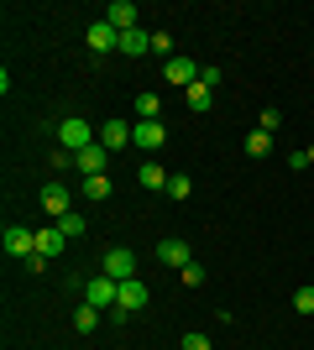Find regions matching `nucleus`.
Instances as JSON below:
<instances>
[{
	"label": "nucleus",
	"mask_w": 314,
	"mask_h": 350,
	"mask_svg": "<svg viewBox=\"0 0 314 350\" xmlns=\"http://www.w3.org/2000/svg\"><path fill=\"white\" fill-rule=\"evenodd\" d=\"M53 142H58L63 152H74V157H79V152H84V146H94L100 136H94V126H90L84 116H68V120H58V131H53Z\"/></svg>",
	"instance_id": "obj_1"
},
{
	"label": "nucleus",
	"mask_w": 314,
	"mask_h": 350,
	"mask_svg": "<svg viewBox=\"0 0 314 350\" xmlns=\"http://www.w3.org/2000/svg\"><path fill=\"white\" fill-rule=\"evenodd\" d=\"M0 241H5V256H16L21 267L37 256V230H27V225H5V235H0Z\"/></svg>",
	"instance_id": "obj_2"
},
{
	"label": "nucleus",
	"mask_w": 314,
	"mask_h": 350,
	"mask_svg": "<svg viewBox=\"0 0 314 350\" xmlns=\"http://www.w3.org/2000/svg\"><path fill=\"white\" fill-rule=\"evenodd\" d=\"M84 304H90V308H116L120 304V282L105 278V272H94V278L84 282Z\"/></svg>",
	"instance_id": "obj_3"
},
{
	"label": "nucleus",
	"mask_w": 314,
	"mask_h": 350,
	"mask_svg": "<svg viewBox=\"0 0 314 350\" xmlns=\"http://www.w3.org/2000/svg\"><path fill=\"white\" fill-rule=\"evenodd\" d=\"M105 278H116V282H131L136 278V251L131 246H110L105 251V262H100Z\"/></svg>",
	"instance_id": "obj_4"
},
{
	"label": "nucleus",
	"mask_w": 314,
	"mask_h": 350,
	"mask_svg": "<svg viewBox=\"0 0 314 350\" xmlns=\"http://www.w3.org/2000/svg\"><path fill=\"white\" fill-rule=\"evenodd\" d=\"M84 42H90L94 58H110V53H120V31L110 27V21H94V27L84 31Z\"/></svg>",
	"instance_id": "obj_5"
},
{
	"label": "nucleus",
	"mask_w": 314,
	"mask_h": 350,
	"mask_svg": "<svg viewBox=\"0 0 314 350\" xmlns=\"http://www.w3.org/2000/svg\"><path fill=\"white\" fill-rule=\"evenodd\" d=\"M157 262H168V267H189L194 262V251H189V241H179V235H168V241H157Z\"/></svg>",
	"instance_id": "obj_6"
},
{
	"label": "nucleus",
	"mask_w": 314,
	"mask_h": 350,
	"mask_svg": "<svg viewBox=\"0 0 314 350\" xmlns=\"http://www.w3.org/2000/svg\"><path fill=\"white\" fill-rule=\"evenodd\" d=\"M131 142L142 146V152H157V146L168 142V131H163V120H136V126H131Z\"/></svg>",
	"instance_id": "obj_7"
},
{
	"label": "nucleus",
	"mask_w": 314,
	"mask_h": 350,
	"mask_svg": "<svg viewBox=\"0 0 314 350\" xmlns=\"http://www.w3.org/2000/svg\"><path fill=\"white\" fill-rule=\"evenodd\" d=\"M74 167H79V173H84V178H100L105 167H110V152H105V146L94 142V146H84V152H79V157H74Z\"/></svg>",
	"instance_id": "obj_8"
},
{
	"label": "nucleus",
	"mask_w": 314,
	"mask_h": 350,
	"mask_svg": "<svg viewBox=\"0 0 314 350\" xmlns=\"http://www.w3.org/2000/svg\"><path fill=\"white\" fill-rule=\"evenodd\" d=\"M42 209H47L53 219H63L68 209H74V193L63 189V183H42Z\"/></svg>",
	"instance_id": "obj_9"
},
{
	"label": "nucleus",
	"mask_w": 314,
	"mask_h": 350,
	"mask_svg": "<svg viewBox=\"0 0 314 350\" xmlns=\"http://www.w3.org/2000/svg\"><path fill=\"white\" fill-rule=\"evenodd\" d=\"M163 73H168V84H179V89L199 84V63H194V58H168Z\"/></svg>",
	"instance_id": "obj_10"
},
{
	"label": "nucleus",
	"mask_w": 314,
	"mask_h": 350,
	"mask_svg": "<svg viewBox=\"0 0 314 350\" xmlns=\"http://www.w3.org/2000/svg\"><path fill=\"white\" fill-rule=\"evenodd\" d=\"M63 246H68V235L58 230V225H47V230H37V256H47V262H58Z\"/></svg>",
	"instance_id": "obj_11"
},
{
	"label": "nucleus",
	"mask_w": 314,
	"mask_h": 350,
	"mask_svg": "<svg viewBox=\"0 0 314 350\" xmlns=\"http://www.w3.org/2000/svg\"><path fill=\"white\" fill-rule=\"evenodd\" d=\"M105 21L116 31H136V5L131 0H110V5H105Z\"/></svg>",
	"instance_id": "obj_12"
},
{
	"label": "nucleus",
	"mask_w": 314,
	"mask_h": 350,
	"mask_svg": "<svg viewBox=\"0 0 314 350\" xmlns=\"http://www.w3.org/2000/svg\"><path fill=\"white\" fill-rule=\"evenodd\" d=\"M100 146H105V152L131 146V126H126V120H105V126H100Z\"/></svg>",
	"instance_id": "obj_13"
},
{
	"label": "nucleus",
	"mask_w": 314,
	"mask_h": 350,
	"mask_svg": "<svg viewBox=\"0 0 314 350\" xmlns=\"http://www.w3.org/2000/svg\"><path fill=\"white\" fill-rule=\"evenodd\" d=\"M116 308H126V314H131V308H147V282H142V278L120 282V304Z\"/></svg>",
	"instance_id": "obj_14"
},
{
	"label": "nucleus",
	"mask_w": 314,
	"mask_h": 350,
	"mask_svg": "<svg viewBox=\"0 0 314 350\" xmlns=\"http://www.w3.org/2000/svg\"><path fill=\"white\" fill-rule=\"evenodd\" d=\"M120 53H126V58H142V53H152V31H120Z\"/></svg>",
	"instance_id": "obj_15"
},
{
	"label": "nucleus",
	"mask_w": 314,
	"mask_h": 350,
	"mask_svg": "<svg viewBox=\"0 0 314 350\" xmlns=\"http://www.w3.org/2000/svg\"><path fill=\"white\" fill-rule=\"evenodd\" d=\"M168 178H173V173H163L157 162H142V167H136V183H142V189H163L168 193Z\"/></svg>",
	"instance_id": "obj_16"
},
{
	"label": "nucleus",
	"mask_w": 314,
	"mask_h": 350,
	"mask_svg": "<svg viewBox=\"0 0 314 350\" xmlns=\"http://www.w3.org/2000/svg\"><path fill=\"white\" fill-rule=\"evenodd\" d=\"M183 105H189V110H199V116H205L209 105H215V89H209V84H189V89H183Z\"/></svg>",
	"instance_id": "obj_17"
},
{
	"label": "nucleus",
	"mask_w": 314,
	"mask_h": 350,
	"mask_svg": "<svg viewBox=\"0 0 314 350\" xmlns=\"http://www.w3.org/2000/svg\"><path fill=\"white\" fill-rule=\"evenodd\" d=\"M53 225H58V230H63V235H68V241H79V235L90 230V219L79 215V209H68V215H63V219H53Z\"/></svg>",
	"instance_id": "obj_18"
},
{
	"label": "nucleus",
	"mask_w": 314,
	"mask_h": 350,
	"mask_svg": "<svg viewBox=\"0 0 314 350\" xmlns=\"http://www.w3.org/2000/svg\"><path fill=\"white\" fill-rule=\"evenodd\" d=\"M79 193H84V199H90V204H100V199H110V178H84V183H79Z\"/></svg>",
	"instance_id": "obj_19"
},
{
	"label": "nucleus",
	"mask_w": 314,
	"mask_h": 350,
	"mask_svg": "<svg viewBox=\"0 0 314 350\" xmlns=\"http://www.w3.org/2000/svg\"><path fill=\"white\" fill-rule=\"evenodd\" d=\"M189 193H194V178H189V173H173V178H168V199H173V204H183Z\"/></svg>",
	"instance_id": "obj_20"
},
{
	"label": "nucleus",
	"mask_w": 314,
	"mask_h": 350,
	"mask_svg": "<svg viewBox=\"0 0 314 350\" xmlns=\"http://www.w3.org/2000/svg\"><path fill=\"white\" fill-rule=\"evenodd\" d=\"M163 116V100L157 94H136V120H157Z\"/></svg>",
	"instance_id": "obj_21"
},
{
	"label": "nucleus",
	"mask_w": 314,
	"mask_h": 350,
	"mask_svg": "<svg viewBox=\"0 0 314 350\" xmlns=\"http://www.w3.org/2000/svg\"><path fill=\"white\" fill-rule=\"evenodd\" d=\"M241 146H246V157H267V152H272V136L267 131H252Z\"/></svg>",
	"instance_id": "obj_22"
},
{
	"label": "nucleus",
	"mask_w": 314,
	"mask_h": 350,
	"mask_svg": "<svg viewBox=\"0 0 314 350\" xmlns=\"http://www.w3.org/2000/svg\"><path fill=\"white\" fill-rule=\"evenodd\" d=\"M94 324H100V308H90V304H84V308L74 314V329H79V335H94Z\"/></svg>",
	"instance_id": "obj_23"
},
{
	"label": "nucleus",
	"mask_w": 314,
	"mask_h": 350,
	"mask_svg": "<svg viewBox=\"0 0 314 350\" xmlns=\"http://www.w3.org/2000/svg\"><path fill=\"white\" fill-rule=\"evenodd\" d=\"M293 308H299V314H314V282L293 288Z\"/></svg>",
	"instance_id": "obj_24"
},
{
	"label": "nucleus",
	"mask_w": 314,
	"mask_h": 350,
	"mask_svg": "<svg viewBox=\"0 0 314 350\" xmlns=\"http://www.w3.org/2000/svg\"><path fill=\"white\" fill-rule=\"evenodd\" d=\"M278 126H283V110H278V105H267V110H262V126H257V131H278Z\"/></svg>",
	"instance_id": "obj_25"
},
{
	"label": "nucleus",
	"mask_w": 314,
	"mask_h": 350,
	"mask_svg": "<svg viewBox=\"0 0 314 350\" xmlns=\"http://www.w3.org/2000/svg\"><path fill=\"white\" fill-rule=\"evenodd\" d=\"M179 278H183V288H199V282H205V267H199V262H189V267L179 272Z\"/></svg>",
	"instance_id": "obj_26"
},
{
	"label": "nucleus",
	"mask_w": 314,
	"mask_h": 350,
	"mask_svg": "<svg viewBox=\"0 0 314 350\" xmlns=\"http://www.w3.org/2000/svg\"><path fill=\"white\" fill-rule=\"evenodd\" d=\"M179 350H209V340H205V335H199V329H189V335H183V340H179Z\"/></svg>",
	"instance_id": "obj_27"
},
{
	"label": "nucleus",
	"mask_w": 314,
	"mask_h": 350,
	"mask_svg": "<svg viewBox=\"0 0 314 350\" xmlns=\"http://www.w3.org/2000/svg\"><path fill=\"white\" fill-rule=\"evenodd\" d=\"M63 167H74V152H63V146H53V173H63Z\"/></svg>",
	"instance_id": "obj_28"
},
{
	"label": "nucleus",
	"mask_w": 314,
	"mask_h": 350,
	"mask_svg": "<svg viewBox=\"0 0 314 350\" xmlns=\"http://www.w3.org/2000/svg\"><path fill=\"white\" fill-rule=\"evenodd\" d=\"M199 84H209V89H220V68H215V63H205V68H199Z\"/></svg>",
	"instance_id": "obj_29"
},
{
	"label": "nucleus",
	"mask_w": 314,
	"mask_h": 350,
	"mask_svg": "<svg viewBox=\"0 0 314 350\" xmlns=\"http://www.w3.org/2000/svg\"><path fill=\"white\" fill-rule=\"evenodd\" d=\"M152 53H173V37H168V31H152Z\"/></svg>",
	"instance_id": "obj_30"
},
{
	"label": "nucleus",
	"mask_w": 314,
	"mask_h": 350,
	"mask_svg": "<svg viewBox=\"0 0 314 350\" xmlns=\"http://www.w3.org/2000/svg\"><path fill=\"white\" fill-rule=\"evenodd\" d=\"M304 152H309V167H314V146H304Z\"/></svg>",
	"instance_id": "obj_31"
}]
</instances>
